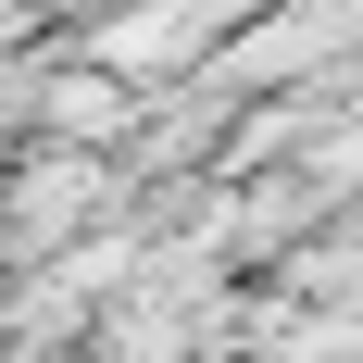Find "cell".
<instances>
[{"instance_id": "6da1fadb", "label": "cell", "mask_w": 363, "mask_h": 363, "mask_svg": "<svg viewBox=\"0 0 363 363\" xmlns=\"http://www.w3.org/2000/svg\"><path fill=\"white\" fill-rule=\"evenodd\" d=\"M213 0H101V26L75 38V63H101L113 88H176L201 50H213Z\"/></svg>"}, {"instance_id": "7a4b0ae2", "label": "cell", "mask_w": 363, "mask_h": 363, "mask_svg": "<svg viewBox=\"0 0 363 363\" xmlns=\"http://www.w3.org/2000/svg\"><path fill=\"white\" fill-rule=\"evenodd\" d=\"M101 201H113V176H101V150H75V138H50V150L26 163V176L0 188V251H13V263H50V251L75 238V225L101 213Z\"/></svg>"}, {"instance_id": "3957f363", "label": "cell", "mask_w": 363, "mask_h": 363, "mask_svg": "<svg viewBox=\"0 0 363 363\" xmlns=\"http://www.w3.org/2000/svg\"><path fill=\"white\" fill-rule=\"evenodd\" d=\"M26 113H38V138H75V150H113L125 125H138V88H113L101 63H63V75H26Z\"/></svg>"}]
</instances>
